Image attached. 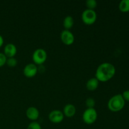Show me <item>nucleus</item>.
<instances>
[{
	"label": "nucleus",
	"mask_w": 129,
	"mask_h": 129,
	"mask_svg": "<svg viewBox=\"0 0 129 129\" xmlns=\"http://www.w3.org/2000/svg\"><path fill=\"white\" fill-rule=\"evenodd\" d=\"M115 72V68L113 64L109 62H103L98 67L96 71V78L99 81L107 82L114 76Z\"/></svg>",
	"instance_id": "obj_1"
},
{
	"label": "nucleus",
	"mask_w": 129,
	"mask_h": 129,
	"mask_svg": "<svg viewBox=\"0 0 129 129\" xmlns=\"http://www.w3.org/2000/svg\"><path fill=\"white\" fill-rule=\"evenodd\" d=\"M125 102L122 94H117L113 96L108 102V108L113 112H118L122 110L125 107Z\"/></svg>",
	"instance_id": "obj_2"
},
{
	"label": "nucleus",
	"mask_w": 129,
	"mask_h": 129,
	"mask_svg": "<svg viewBox=\"0 0 129 129\" xmlns=\"http://www.w3.org/2000/svg\"><path fill=\"white\" fill-rule=\"evenodd\" d=\"M97 117L96 110L94 108H87L83 114V120L86 124L90 125L96 122Z\"/></svg>",
	"instance_id": "obj_3"
},
{
	"label": "nucleus",
	"mask_w": 129,
	"mask_h": 129,
	"mask_svg": "<svg viewBox=\"0 0 129 129\" xmlns=\"http://www.w3.org/2000/svg\"><path fill=\"white\" fill-rule=\"evenodd\" d=\"M47 57V55L46 51L43 49H36L33 53L32 59L35 65L37 64V65L40 66L44 64L46 60Z\"/></svg>",
	"instance_id": "obj_4"
},
{
	"label": "nucleus",
	"mask_w": 129,
	"mask_h": 129,
	"mask_svg": "<svg viewBox=\"0 0 129 129\" xmlns=\"http://www.w3.org/2000/svg\"><path fill=\"white\" fill-rule=\"evenodd\" d=\"M81 18L83 22L86 25H92L96 20V13L94 10L86 9L82 13Z\"/></svg>",
	"instance_id": "obj_5"
},
{
	"label": "nucleus",
	"mask_w": 129,
	"mask_h": 129,
	"mask_svg": "<svg viewBox=\"0 0 129 129\" xmlns=\"http://www.w3.org/2000/svg\"><path fill=\"white\" fill-rule=\"evenodd\" d=\"M64 115L62 112L59 110H54L50 112L49 115V118L54 123H59L63 120Z\"/></svg>",
	"instance_id": "obj_6"
},
{
	"label": "nucleus",
	"mask_w": 129,
	"mask_h": 129,
	"mask_svg": "<svg viewBox=\"0 0 129 129\" xmlns=\"http://www.w3.org/2000/svg\"><path fill=\"white\" fill-rule=\"evenodd\" d=\"M60 39L62 42L65 45H70L73 44L74 42V36L73 33L71 32L69 30H63L60 34Z\"/></svg>",
	"instance_id": "obj_7"
},
{
	"label": "nucleus",
	"mask_w": 129,
	"mask_h": 129,
	"mask_svg": "<svg viewBox=\"0 0 129 129\" xmlns=\"http://www.w3.org/2000/svg\"><path fill=\"white\" fill-rule=\"evenodd\" d=\"M38 68L35 64L30 63L25 66L23 69V74L27 78H33L37 74Z\"/></svg>",
	"instance_id": "obj_8"
},
{
	"label": "nucleus",
	"mask_w": 129,
	"mask_h": 129,
	"mask_svg": "<svg viewBox=\"0 0 129 129\" xmlns=\"http://www.w3.org/2000/svg\"><path fill=\"white\" fill-rule=\"evenodd\" d=\"M17 52L15 45L13 44H8L5 45V49H4V54L6 55V57H14Z\"/></svg>",
	"instance_id": "obj_9"
},
{
	"label": "nucleus",
	"mask_w": 129,
	"mask_h": 129,
	"mask_svg": "<svg viewBox=\"0 0 129 129\" xmlns=\"http://www.w3.org/2000/svg\"><path fill=\"white\" fill-rule=\"evenodd\" d=\"M26 115L28 119L33 120H37L39 117V111L37 108L34 107H29L26 111Z\"/></svg>",
	"instance_id": "obj_10"
},
{
	"label": "nucleus",
	"mask_w": 129,
	"mask_h": 129,
	"mask_svg": "<svg viewBox=\"0 0 129 129\" xmlns=\"http://www.w3.org/2000/svg\"><path fill=\"white\" fill-rule=\"evenodd\" d=\"M76 107L73 104H67L63 110V113L67 117H73L76 113Z\"/></svg>",
	"instance_id": "obj_11"
},
{
	"label": "nucleus",
	"mask_w": 129,
	"mask_h": 129,
	"mask_svg": "<svg viewBox=\"0 0 129 129\" xmlns=\"http://www.w3.org/2000/svg\"><path fill=\"white\" fill-rule=\"evenodd\" d=\"M98 84H99V81L96 78H92L87 81L86 88L89 91H94L98 88Z\"/></svg>",
	"instance_id": "obj_12"
},
{
	"label": "nucleus",
	"mask_w": 129,
	"mask_h": 129,
	"mask_svg": "<svg viewBox=\"0 0 129 129\" xmlns=\"http://www.w3.org/2000/svg\"><path fill=\"white\" fill-rule=\"evenodd\" d=\"M74 19L71 16H67L65 17L63 21V25L65 28L66 30H69V29L71 28L74 25Z\"/></svg>",
	"instance_id": "obj_13"
},
{
	"label": "nucleus",
	"mask_w": 129,
	"mask_h": 129,
	"mask_svg": "<svg viewBox=\"0 0 129 129\" xmlns=\"http://www.w3.org/2000/svg\"><path fill=\"white\" fill-rule=\"evenodd\" d=\"M120 11L123 13L129 12V0H122L120 2L119 6Z\"/></svg>",
	"instance_id": "obj_14"
},
{
	"label": "nucleus",
	"mask_w": 129,
	"mask_h": 129,
	"mask_svg": "<svg viewBox=\"0 0 129 129\" xmlns=\"http://www.w3.org/2000/svg\"><path fill=\"white\" fill-rule=\"evenodd\" d=\"M6 64H7L9 67H11V68H14V67H15L16 65H17L18 61H17V60H16V59H15V57L7 58Z\"/></svg>",
	"instance_id": "obj_15"
},
{
	"label": "nucleus",
	"mask_w": 129,
	"mask_h": 129,
	"mask_svg": "<svg viewBox=\"0 0 129 129\" xmlns=\"http://www.w3.org/2000/svg\"><path fill=\"white\" fill-rule=\"evenodd\" d=\"M86 5L88 9L94 10V9L97 6V2L96 0H87Z\"/></svg>",
	"instance_id": "obj_16"
},
{
	"label": "nucleus",
	"mask_w": 129,
	"mask_h": 129,
	"mask_svg": "<svg viewBox=\"0 0 129 129\" xmlns=\"http://www.w3.org/2000/svg\"><path fill=\"white\" fill-rule=\"evenodd\" d=\"M86 105L88 108H94L95 105V100L93 98H88L86 100Z\"/></svg>",
	"instance_id": "obj_17"
},
{
	"label": "nucleus",
	"mask_w": 129,
	"mask_h": 129,
	"mask_svg": "<svg viewBox=\"0 0 129 129\" xmlns=\"http://www.w3.org/2000/svg\"><path fill=\"white\" fill-rule=\"evenodd\" d=\"M26 129H42L41 126L38 122H32L28 125Z\"/></svg>",
	"instance_id": "obj_18"
},
{
	"label": "nucleus",
	"mask_w": 129,
	"mask_h": 129,
	"mask_svg": "<svg viewBox=\"0 0 129 129\" xmlns=\"http://www.w3.org/2000/svg\"><path fill=\"white\" fill-rule=\"evenodd\" d=\"M6 60H7V57H6V55L3 53L0 52V68L6 64Z\"/></svg>",
	"instance_id": "obj_19"
},
{
	"label": "nucleus",
	"mask_w": 129,
	"mask_h": 129,
	"mask_svg": "<svg viewBox=\"0 0 129 129\" xmlns=\"http://www.w3.org/2000/svg\"><path fill=\"white\" fill-rule=\"evenodd\" d=\"M122 95L125 102H129V90H125V91H123Z\"/></svg>",
	"instance_id": "obj_20"
},
{
	"label": "nucleus",
	"mask_w": 129,
	"mask_h": 129,
	"mask_svg": "<svg viewBox=\"0 0 129 129\" xmlns=\"http://www.w3.org/2000/svg\"><path fill=\"white\" fill-rule=\"evenodd\" d=\"M3 43H4L3 38V37L0 35V47L3 45Z\"/></svg>",
	"instance_id": "obj_21"
}]
</instances>
